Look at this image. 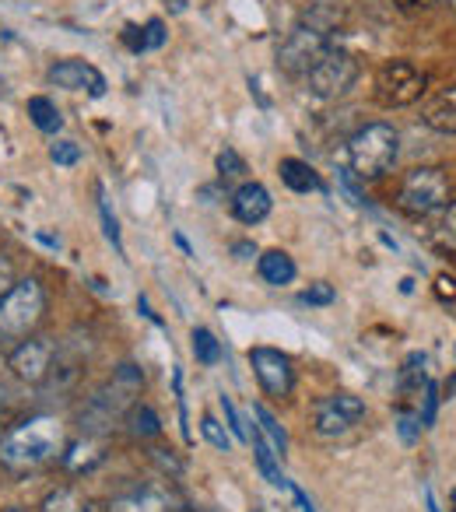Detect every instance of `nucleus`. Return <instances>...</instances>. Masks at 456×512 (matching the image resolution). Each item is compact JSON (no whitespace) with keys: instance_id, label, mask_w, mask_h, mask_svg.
<instances>
[{"instance_id":"1","label":"nucleus","mask_w":456,"mask_h":512,"mask_svg":"<svg viewBox=\"0 0 456 512\" xmlns=\"http://www.w3.org/2000/svg\"><path fill=\"white\" fill-rule=\"evenodd\" d=\"M64 453V428L57 418H29L18 421L4 439H0V467H8L11 474H29V470L46 467L50 460Z\"/></svg>"},{"instance_id":"2","label":"nucleus","mask_w":456,"mask_h":512,"mask_svg":"<svg viewBox=\"0 0 456 512\" xmlns=\"http://www.w3.org/2000/svg\"><path fill=\"white\" fill-rule=\"evenodd\" d=\"M337 25H341V11H337L334 4H323V0L313 4V8L295 22V29L288 32L285 43H281V50H278L281 71L292 74V78H302V74L313 71L316 60L330 50V36L337 32Z\"/></svg>"},{"instance_id":"3","label":"nucleus","mask_w":456,"mask_h":512,"mask_svg":"<svg viewBox=\"0 0 456 512\" xmlns=\"http://www.w3.org/2000/svg\"><path fill=\"white\" fill-rule=\"evenodd\" d=\"M144 386V372L137 365L123 362L99 390L88 397L85 411H81V432L85 435H102L116 425L120 418H127V411L137 404Z\"/></svg>"},{"instance_id":"4","label":"nucleus","mask_w":456,"mask_h":512,"mask_svg":"<svg viewBox=\"0 0 456 512\" xmlns=\"http://www.w3.org/2000/svg\"><path fill=\"white\" fill-rule=\"evenodd\" d=\"M46 288L39 278H22L0 295V341H25L46 316Z\"/></svg>"},{"instance_id":"5","label":"nucleus","mask_w":456,"mask_h":512,"mask_svg":"<svg viewBox=\"0 0 456 512\" xmlns=\"http://www.w3.org/2000/svg\"><path fill=\"white\" fill-rule=\"evenodd\" d=\"M400 137L390 123H365L348 141V165L358 179H379L393 169Z\"/></svg>"},{"instance_id":"6","label":"nucleus","mask_w":456,"mask_h":512,"mask_svg":"<svg viewBox=\"0 0 456 512\" xmlns=\"http://www.w3.org/2000/svg\"><path fill=\"white\" fill-rule=\"evenodd\" d=\"M453 200V183L442 169L428 165V169H411L400 179L397 204L407 214H435Z\"/></svg>"},{"instance_id":"7","label":"nucleus","mask_w":456,"mask_h":512,"mask_svg":"<svg viewBox=\"0 0 456 512\" xmlns=\"http://www.w3.org/2000/svg\"><path fill=\"white\" fill-rule=\"evenodd\" d=\"M306 78H309V92H313L316 99H341V95H348L351 88H355L358 60L351 57L348 50H334V46H330V50L316 60V67Z\"/></svg>"},{"instance_id":"8","label":"nucleus","mask_w":456,"mask_h":512,"mask_svg":"<svg viewBox=\"0 0 456 512\" xmlns=\"http://www.w3.org/2000/svg\"><path fill=\"white\" fill-rule=\"evenodd\" d=\"M57 348L60 344L53 337H25V341H18L8 355L11 376L25 386H43L53 372V362H57Z\"/></svg>"},{"instance_id":"9","label":"nucleus","mask_w":456,"mask_h":512,"mask_svg":"<svg viewBox=\"0 0 456 512\" xmlns=\"http://www.w3.org/2000/svg\"><path fill=\"white\" fill-rule=\"evenodd\" d=\"M365 418V400L355 393H330L313 404V432L320 439H337L348 435L358 421Z\"/></svg>"},{"instance_id":"10","label":"nucleus","mask_w":456,"mask_h":512,"mask_svg":"<svg viewBox=\"0 0 456 512\" xmlns=\"http://www.w3.org/2000/svg\"><path fill=\"white\" fill-rule=\"evenodd\" d=\"M425 92V74L411 64V60H390L379 67L376 74V99L390 109L411 106Z\"/></svg>"},{"instance_id":"11","label":"nucleus","mask_w":456,"mask_h":512,"mask_svg":"<svg viewBox=\"0 0 456 512\" xmlns=\"http://www.w3.org/2000/svg\"><path fill=\"white\" fill-rule=\"evenodd\" d=\"M250 365H253V376H257L260 390L274 400H285L288 393L295 390V369H292V358L278 348H253L250 351Z\"/></svg>"},{"instance_id":"12","label":"nucleus","mask_w":456,"mask_h":512,"mask_svg":"<svg viewBox=\"0 0 456 512\" xmlns=\"http://www.w3.org/2000/svg\"><path fill=\"white\" fill-rule=\"evenodd\" d=\"M106 512H183V498L169 484H144L127 495H116Z\"/></svg>"},{"instance_id":"13","label":"nucleus","mask_w":456,"mask_h":512,"mask_svg":"<svg viewBox=\"0 0 456 512\" xmlns=\"http://www.w3.org/2000/svg\"><path fill=\"white\" fill-rule=\"evenodd\" d=\"M46 78H50V85L67 88V92H88L92 99L106 95V78L85 60H60L46 71Z\"/></svg>"},{"instance_id":"14","label":"nucleus","mask_w":456,"mask_h":512,"mask_svg":"<svg viewBox=\"0 0 456 512\" xmlns=\"http://www.w3.org/2000/svg\"><path fill=\"white\" fill-rule=\"evenodd\" d=\"M271 207H274V200L264 183H243L232 193V218L243 221V225H260V221H267Z\"/></svg>"},{"instance_id":"15","label":"nucleus","mask_w":456,"mask_h":512,"mask_svg":"<svg viewBox=\"0 0 456 512\" xmlns=\"http://www.w3.org/2000/svg\"><path fill=\"white\" fill-rule=\"evenodd\" d=\"M421 123L435 134H456V85L439 88L421 109Z\"/></svg>"},{"instance_id":"16","label":"nucleus","mask_w":456,"mask_h":512,"mask_svg":"<svg viewBox=\"0 0 456 512\" xmlns=\"http://www.w3.org/2000/svg\"><path fill=\"white\" fill-rule=\"evenodd\" d=\"M102 460H106V446H102L99 435H85V439L64 446V453H60V463H64L71 474H88V470H95Z\"/></svg>"},{"instance_id":"17","label":"nucleus","mask_w":456,"mask_h":512,"mask_svg":"<svg viewBox=\"0 0 456 512\" xmlns=\"http://www.w3.org/2000/svg\"><path fill=\"white\" fill-rule=\"evenodd\" d=\"M257 271H260V278H264L267 285L285 288V285H292V281H295L299 267H295V260L285 253V249H267V253L257 260Z\"/></svg>"},{"instance_id":"18","label":"nucleus","mask_w":456,"mask_h":512,"mask_svg":"<svg viewBox=\"0 0 456 512\" xmlns=\"http://www.w3.org/2000/svg\"><path fill=\"white\" fill-rule=\"evenodd\" d=\"M278 172H281V183H285L292 193H316L323 186L320 176H316V169L309 162H302V158H281Z\"/></svg>"},{"instance_id":"19","label":"nucleus","mask_w":456,"mask_h":512,"mask_svg":"<svg viewBox=\"0 0 456 512\" xmlns=\"http://www.w3.org/2000/svg\"><path fill=\"white\" fill-rule=\"evenodd\" d=\"M39 512H99V505H95L81 488H71V484H64V488L50 491V495L43 498Z\"/></svg>"},{"instance_id":"20","label":"nucleus","mask_w":456,"mask_h":512,"mask_svg":"<svg viewBox=\"0 0 456 512\" xmlns=\"http://www.w3.org/2000/svg\"><path fill=\"white\" fill-rule=\"evenodd\" d=\"M29 120L36 130H43V134H60V127H64V116H60L57 102L46 99V95H32L29 99Z\"/></svg>"},{"instance_id":"21","label":"nucleus","mask_w":456,"mask_h":512,"mask_svg":"<svg viewBox=\"0 0 456 512\" xmlns=\"http://www.w3.org/2000/svg\"><path fill=\"white\" fill-rule=\"evenodd\" d=\"M250 442H253V453H257V467H260V474H264L267 481L274 484V488H288V477L281 474L278 453H274L271 442H267L260 432H253V435H250Z\"/></svg>"},{"instance_id":"22","label":"nucleus","mask_w":456,"mask_h":512,"mask_svg":"<svg viewBox=\"0 0 456 512\" xmlns=\"http://www.w3.org/2000/svg\"><path fill=\"white\" fill-rule=\"evenodd\" d=\"M253 418L260 421V435H264V439L271 442L274 453L285 456V449H288V432H285V428H281V421L274 418V414L267 411L264 404H253Z\"/></svg>"},{"instance_id":"23","label":"nucleus","mask_w":456,"mask_h":512,"mask_svg":"<svg viewBox=\"0 0 456 512\" xmlns=\"http://www.w3.org/2000/svg\"><path fill=\"white\" fill-rule=\"evenodd\" d=\"M190 348H193V358H197L200 365H218L221 362V341L207 327L193 330V334H190Z\"/></svg>"},{"instance_id":"24","label":"nucleus","mask_w":456,"mask_h":512,"mask_svg":"<svg viewBox=\"0 0 456 512\" xmlns=\"http://www.w3.org/2000/svg\"><path fill=\"white\" fill-rule=\"evenodd\" d=\"M127 421H130V432L141 435V439H155V435H162V418H158V414L151 411L148 404H134V407H130Z\"/></svg>"},{"instance_id":"25","label":"nucleus","mask_w":456,"mask_h":512,"mask_svg":"<svg viewBox=\"0 0 456 512\" xmlns=\"http://www.w3.org/2000/svg\"><path fill=\"white\" fill-rule=\"evenodd\" d=\"M425 383H428L425 355H411L404 369H400V390H404V393H421V390H425Z\"/></svg>"},{"instance_id":"26","label":"nucleus","mask_w":456,"mask_h":512,"mask_svg":"<svg viewBox=\"0 0 456 512\" xmlns=\"http://www.w3.org/2000/svg\"><path fill=\"white\" fill-rule=\"evenodd\" d=\"M432 232H435V242H439V246H446L456 253V200L442 207V214H439V221H435Z\"/></svg>"},{"instance_id":"27","label":"nucleus","mask_w":456,"mask_h":512,"mask_svg":"<svg viewBox=\"0 0 456 512\" xmlns=\"http://www.w3.org/2000/svg\"><path fill=\"white\" fill-rule=\"evenodd\" d=\"M99 193V218H102V232H106V239L113 242V249L123 256V239H120V225H116V214L109 211V200H106V190H95Z\"/></svg>"},{"instance_id":"28","label":"nucleus","mask_w":456,"mask_h":512,"mask_svg":"<svg viewBox=\"0 0 456 512\" xmlns=\"http://www.w3.org/2000/svg\"><path fill=\"white\" fill-rule=\"evenodd\" d=\"M200 432H204V439L211 442L218 453H228V449H232V435H228L225 428L218 425V418H211V414L200 418Z\"/></svg>"},{"instance_id":"29","label":"nucleus","mask_w":456,"mask_h":512,"mask_svg":"<svg viewBox=\"0 0 456 512\" xmlns=\"http://www.w3.org/2000/svg\"><path fill=\"white\" fill-rule=\"evenodd\" d=\"M50 158L57 165H64V169H71V165L81 162V144L78 141H53L50 144Z\"/></svg>"},{"instance_id":"30","label":"nucleus","mask_w":456,"mask_h":512,"mask_svg":"<svg viewBox=\"0 0 456 512\" xmlns=\"http://www.w3.org/2000/svg\"><path fill=\"white\" fill-rule=\"evenodd\" d=\"M221 411H225V421H228V428H232V435H236L239 442H250V428L243 425V418H239V411H236V404H232V397H225L221 393Z\"/></svg>"},{"instance_id":"31","label":"nucleus","mask_w":456,"mask_h":512,"mask_svg":"<svg viewBox=\"0 0 456 512\" xmlns=\"http://www.w3.org/2000/svg\"><path fill=\"white\" fill-rule=\"evenodd\" d=\"M299 299L306 302V306H330V302L337 299V292H334V285H327V281H316V285H309Z\"/></svg>"},{"instance_id":"32","label":"nucleus","mask_w":456,"mask_h":512,"mask_svg":"<svg viewBox=\"0 0 456 512\" xmlns=\"http://www.w3.org/2000/svg\"><path fill=\"white\" fill-rule=\"evenodd\" d=\"M397 432H400V439L411 446V442L418 439V432H421V418L407 411V407H400V411H397Z\"/></svg>"},{"instance_id":"33","label":"nucleus","mask_w":456,"mask_h":512,"mask_svg":"<svg viewBox=\"0 0 456 512\" xmlns=\"http://www.w3.org/2000/svg\"><path fill=\"white\" fill-rule=\"evenodd\" d=\"M218 172H221V176H225V179L243 176V172H246V162H243V158H239L232 148H225V151H221V155H218Z\"/></svg>"},{"instance_id":"34","label":"nucleus","mask_w":456,"mask_h":512,"mask_svg":"<svg viewBox=\"0 0 456 512\" xmlns=\"http://www.w3.org/2000/svg\"><path fill=\"white\" fill-rule=\"evenodd\" d=\"M435 407H439V386L428 379V383H425V411L418 414L421 428H432L435 425Z\"/></svg>"},{"instance_id":"35","label":"nucleus","mask_w":456,"mask_h":512,"mask_svg":"<svg viewBox=\"0 0 456 512\" xmlns=\"http://www.w3.org/2000/svg\"><path fill=\"white\" fill-rule=\"evenodd\" d=\"M442 0H393V8L404 11V15H421V11H435Z\"/></svg>"},{"instance_id":"36","label":"nucleus","mask_w":456,"mask_h":512,"mask_svg":"<svg viewBox=\"0 0 456 512\" xmlns=\"http://www.w3.org/2000/svg\"><path fill=\"white\" fill-rule=\"evenodd\" d=\"M162 43H165V25L155 18V22L144 25V50H158Z\"/></svg>"},{"instance_id":"37","label":"nucleus","mask_w":456,"mask_h":512,"mask_svg":"<svg viewBox=\"0 0 456 512\" xmlns=\"http://www.w3.org/2000/svg\"><path fill=\"white\" fill-rule=\"evenodd\" d=\"M15 425H18V421H15V404H11V400L0 393V439H4V435H8Z\"/></svg>"},{"instance_id":"38","label":"nucleus","mask_w":456,"mask_h":512,"mask_svg":"<svg viewBox=\"0 0 456 512\" xmlns=\"http://www.w3.org/2000/svg\"><path fill=\"white\" fill-rule=\"evenodd\" d=\"M15 264H11V260H8V256H0V295H4V292H8V288L11 285H15Z\"/></svg>"},{"instance_id":"39","label":"nucleus","mask_w":456,"mask_h":512,"mask_svg":"<svg viewBox=\"0 0 456 512\" xmlns=\"http://www.w3.org/2000/svg\"><path fill=\"white\" fill-rule=\"evenodd\" d=\"M123 39H127V46L134 53L144 50V29H137V25H127V29H123Z\"/></svg>"},{"instance_id":"40","label":"nucleus","mask_w":456,"mask_h":512,"mask_svg":"<svg viewBox=\"0 0 456 512\" xmlns=\"http://www.w3.org/2000/svg\"><path fill=\"white\" fill-rule=\"evenodd\" d=\"M288 488H292L295 502H299V505H302V512H316V509H313V502H309V495H306V491H302V488H299V484H292V481H288Z\"/></svg>"},{"instance_id":"41","label":"nucleus","mask_w":456,"mask_h":512,"mask_svg":"<svg viewBox=\"0 0 456 512\" xmlns=\"http://www.w3.org/2000/svg\"><path fill=\"white\" fill-rule=\"evenodd\" d=\"M250 253L257 256V246H250V242H236V256H239V260H250Z\"/></svg>"},{"instance_id":"42","label":"nucleus","mask_w":456,"mask_h":512,"mask_svg":"<svg viewBox=\"0 0 456 512\" xmlns=\"http://www.w3.org/2000/svg\"><path fill=\"white\" fill-rule=\"evenodd\" d=\"M439 292L453 299V295H456V281H453V278H439Z\"/></svg>"},{"instance_id":"43","label":"nucleus","mask_w":456,"mask_h":512,"mask_svg":"<svg viewBox=\"0 0 456 512\" xmlns=\"http://www.w3.org/2000/svg\"><path fill=\"white\" fill-rule=\"evenodd\" d=\"M449 512H456V488H453V495H449Z\"/></svg>"},{"instance_id":"44","label":"nucleus","mask_w":456,"mask_h":512,"mask_svg":"<svg viewBox=\"0 0 456 512\" xmlns=\"http://www.w3.org/2000/svg\"><path fill=\"white\" fill-rule=\"evenodd\" d=\"M4 512H29V509H18V505H11V509H4Z\"/></svg>"},{"instance_id":"45","label":"nucleus","mask_w":456,"mask_h":512,"mask_svg":"<svg viewBox=\"0 0 456 512\" xmlns=\"http://www.w3.org/2000/svg\"><path fill=\"white\" fill-rule=\"evenodd\" d=\"M453 393H456V379H453V383H449V397H453Z\"/></svg>"},{"instance_id":"46","label":"nucleus","mask_w":456,"mask_h":512,"mask_svg":"<svg viewBox=\"0 0 456 512\" xmlns=\"http://www.w3.org/2000/svg\"><path fill=\"white\" fill-rule=\"evenodd\" d=\"M449 8H453V11H456V0H449Z\"/></svg>"}]
</instances>
